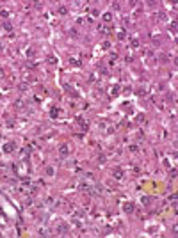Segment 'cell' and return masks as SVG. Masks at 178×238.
Here are the masks:
<instances>
[{
  "instance_id": "cell-6",
  "label": "cell",
  "mask_w": 178,
  "mask_h": 238,
  "mask_svg": "<svg viewBox=\"0 0 178 238\" xmlns=\"http://www.w3.org/2000/svg\"><path fill=\"white\" fill-rule=\"evenodd\" d=\"M102 20L105 21V23H111V21H112V14L111 13H105V14L102 16Z\"/></svg>"
},
{
  "instance_id": "cell-8",
  "label": "cell",
  "mask_w": 178,
  "mask_h": 238,
  "mask_svg": "<svg viewBox=\"0 0 178 238\" xmlns=\"http://www.w3.org/2000/svg\"><path fill=\"white\" fill-rule=\"evenodd\" d=\"M111 94H119V85H114V87H111Z\"/></svg>"
},
{
  "instance_id": "cell-1",
  "label": "cell",
  "mask_w": 178,
  "mask_h": 238,
  "mask_svg": "<svg viewBox=\"0 0 178 238\" xmlns=\"http://www.w3.org/2000/svg\"><path fill=\"white\" fill-rule=\"evenodd\" d=\"M55 231H57V235H66V233H68V224L59 222V224L55 226Z\"/></svg>"
},
{
  "instance_id": "cell-26",
  "label": "cell",
  "mask_w": 178,
  "mask_h": 238,
  "mask_svg": "<svg viewBox=\"0 0 178 238\" xmlns=\"http://www.w3.org/2000/svg\"><path fill=\"white\" fill-rule=\"evenodd\" d=\"M2 76H4V71H2V69H0V78H2Z\"/></svg>"
},
{
  "instance_id": "cell-17",
  "label": "cell",
  "mask_w": 178,
  "mask_h": 238,
  "mask_svg": "<svg viewBox=\"0 0 178 238\" xmlns=\"http://www.w3.org/2000/svg\"><path fill=\"white\" fill-rule=\"evenodd\" d=\"M78 123H80V126L87 130V121H84V119H78Z\"/></svg>"
},
{
  "instance_id": "cell-2",
  "label": "cell",
  "mask_w": 178,
  "mask_h": 238,
  "mask_svg": "<svg viewBox=\"0 0 178 238\" xmlns=\"http://www.w3.org/2000/svg\"><path fill=\"white\" fill-rule=\"evenodd\" d=\"M14 148H16V146H14L13 142H7V144L4 146V153H13V151H14Z\"/></svg>"
},
{
  "instance_id": "cell-13",
  "label": "cell",
  "mask_w": 178,
  "mask_h": 238,
  "mask_svg": "<svg viewBox=\"0 0 178 238\" xmlns=\"http://www.w3.org/2000/svg\"><path fill=\"white\" fill-rule=\"evenodd\" d=\"M102 48H103V50H109V48H111V43H109V41H103V43H102Z\"/></svg>"
},
{
  "instance_id": "cell-21",
  "label": "cell",
  "mask_w": 178,
  "mask_h": 238,
  "mask_svg": "<svg viewBox=\"0 0 178 238\" xmlns=\"http://www.w3.org/2000/svg\"><path fill=\"white\" fill-rule=\"evenodd\" d=\"M130 43H132V46H134V48H137V46H139V41H137V39H132Z\"/></svg>"
},
{
  "instance_id": "cell-15",
  "label": "cell",
  "mask_w": 178,
  "mask_h": 238,
  "mask_svg": "<svg viewBox=\"0 0 178 238\" xmlns=\"http://www.w3.org/2000/svg\"><path fill=\"white\" fill-rule=\"evenodd\" d=\"M39 235H41V236H48L50 231H48V229H39Z\"/></svg>"
},
{
  "instance_id": "cell-11",
  "label": "cell",
  "mask_w": 178,
  "mask_h": 238,
  "mask_svg": "<svg viewBox=\"0 0 178 238\" xmlns=\"http://www.w3.org/2000/svg\"><path fill=\"white\" fill-rule=\"evenodd\" d=\"M150 201H151V199H150L148 196H142V197H141V203H142V204H148Z\"/></svg>"
},
{
  "instance_id": "cell-9",
  "label": "cell",
  "mask_w": 178,
  "mask_h": 238,
  "mask_svg": "<svg viewBox=\"0 0 178 238\" xmlns=\"http://www.w3.org/2000/svg\"><path fill=\"white\" fill-rule=\"evenodd\" d=\"M55 174V169L54 167H47V176H54Z\"/></svg>"
},
{
  "instance_id": "cell-16",
  "label": "cell",
  "mask_w": 178,
  "mask_h": 238,
  "mask_svg": "<svg viewBox=\"0 0 178 238\" xmlns=\"http://www.w3.org/2000/svg\"><path fill=\"white\" fill-rule=\"evenodd\" d=\"M68 13V7H64V5H61L59 7V14H66Z\"/></svg>"
},
{
  "instance_id": "cell-7",
  "label": "cell",
  "mask_w": 178,
  "mask_h": 238,
  "mask_svg": "<svg viewBox=\"0 0 178 238\" xmlns=\"http://www.w3.org/2000/svg\"><path fill=\"white\" fill-rule=\"evenodd\" d=\"M157 16H159V20H160V21H166V20H168V14H166L164 11H159Z\"/></svg>"
},
{
  "instance_id": "cell-12",
  "label": "cell",
  "mask_w": 178,
  "mask_h": 238,
  "mask_svg": "<svg viewBox=\"0 0 178 238\" xmlns=\"http://www.w3.org/2000/svg\"><path fill=\"white\" fill-rule=\"evenodd\" d=\"M14 107H16V109H23V101H21V100H16Z\"/></svg>"
},
{
  "instance_id": "cell-25",
  "label": "cell",
  "mask_w": 178,
  "mask_h": 238,
  "mask_svg": "<svg viewBox=\"0 0 178 238\" xmlns=\"http://www.w3.org/2000/svg\"><path fill=\"white\" fill-rule=\"evenodd\" d=\"M70 34H71V36H73V37H77V36H78V32H77L75 29H71V30H70Z\"/></svg>"
},
{
  "instance_id": "cell-5",
  "label": "cell",
  "mask_w": 178,
  "mask_h": 238,
  "mask_svg": "<svg viewBox=\"0 0 178 238\" xmlns=\"http://www.w3.org/2000/svg\"><path fill=\"white\" fill-rule=\"evenodd\" d=\"M68 153H70V148L66 144H62L61 146V156H68Z\"/></svg>"
},
{
  "instance_id": "cell-19",
  "label": "cell",
  "mask_w": 178,
  "mask_h": 238,
  "mask_svg": "<svg viewBox=\"0 0 178 238\" xmlns=\"http://www.w3.org/2000/svg\"><path fill=\"white\" fill-rule=\"evenodd\" d=\"M105 160H107L105 155H100V156H98V163H105Z\"/></svg>"
},
{
  "instance_id": "cell-18",
  "label": "cell",
  "mask_w": 178,
  "mask_h": 238,
  "mask_svg": "<svg viewBox=\"0 0 178 238\" xmlns=\"http://www.w3.org/2000/svg\"><path fill=\"white\" fill-rule=\"evenodd\" d=\"M70 62H71L73 66H77V68L80 66V60H78V59H70Z\"/></svg>"
},
{
  "instance_id": "cell-3",
  "label": "cell",
  "mask_w": 178,
  "mask_h": 238,
  "mask_svg": "<svg viewBox=\"0 0 178 238\" xmlns=\"http://www.w3.org/2000/svg\"><path fill=\"white\" fill-rule=\"evenodd\" d=\"M123 210H125V213H132L134 212V204H132V203H125Z\"/></svg>"
},
{
  "instance_id": "cell-20",
  "label": "cell",
  "mask_w": 178,
  "mask_h": 238,
  "mask_svg": "<svg viewBox=\"0 0 178 238\" xmlns=\"http://www.w3.org/2000/svg\"><path fill=\"white\" fill-rule=\"evenodd\" d=\"M48 62H50V64H55V62H57V59L54 57V55H50V57H48Z\"/></svg>"
},
{
  "instance_id": "cell-22",
  "label": "cell",
  "mask_w": 178,
  "mask_h": 238,
  "mask_svg": "<svg viewBox=\"0 0 178 238\" xmlns=\"http://www.w3.org/2000/svg\"><path fill=\"white\" fill-rule=\"evenodd\" d=\"M169 30H173V32H176V21H173V23H171V27H169Z\"/></svg>"
},
{
  "instance_id": "cell-23",
  "label": "cell",
  "mask_w": 178,
  "mask_h": 238,
  "mask_svg": "<svg viewBox=\"0 0 178 238\" xmlns=\"http://www.w3.org/2000/svg\"><path fill=\"white\" fill-rule=\"evenodd\" d=\"M118 37H119V39H121V41H123V39L127 37V36H125V30H121V32H119V34H118Z\"/></svg>"
},
{
  "instance_id": "cell-14",
  "label": "cell",
  "mask_w": 178,
  "mask_h": 238,
  "mask_svg": "<svg viewBox=\"0 0 178 238\" xmlns=\"http://www.w3.org/2000/svg\"><path fill=\"white\" fill-rule=\"evenodd\" d=\"M50 116H52V117H57V116H59V110H57V109H52V110H50Z\"/></svg>"
},
{
  "instance_id": "cell-10",
  "label": "cell",
  "mask_w": 178,
  "mask_h": 238,
  "mask_svg": "<svg viewBox=\"0 0 178 238\" xmlns=\"http://www.w3.org/2000/svg\"><path fill=\"white\" fill-rule=\"evenodd\" d=\"M4 29H5V30H13V25H11V21H4Z\"/></svg>"
},
{
  "instance_id": "cell-24",
  "label": "cell",
  "mask_w": 178,
  "mask_h": 238,
  "mask_svg": "<svg viewBox=\"0 0 178 238\" xmlns=\"http://www.w3.org/2000/svg\"><path fill=\"white\" fill-rule=\"evenodd\" d=\"M169 201H171V203H173V204H176V196L173 194V196H171V197H169Z\"/></svg>"
},
{
  "instance_id": "cell-4",
  "label": "cell",
  "mask_w": 178,
  "mask_h": 238,
  "mask_svg": "<svg viewBox=\"0 0 178 238\" xmlns=\"http://www.w3.org/2000/svg\"><path fill=\"white\" fill-rule=\"evenodd\" d=\"M114 178H116V179H121V178H123V171H121L119 167L114 169Z\"/></svg>"
}]
</instances>
